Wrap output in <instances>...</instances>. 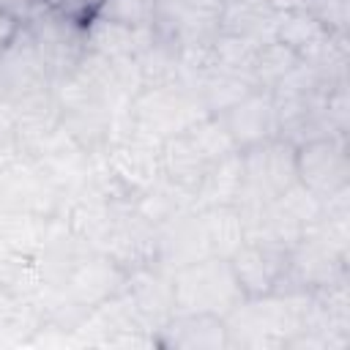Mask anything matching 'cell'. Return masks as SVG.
I'll return each mask as SVG.
<instances>
[{
    "instance_id": "7",
    "label": "cell",
    "mask_w": 350,
    "mask_h": 350,
    "mask_svg": "<svg viewBox=\"0 0 350 350\" xmlns=\"http://www.w3.org/2000/svg\"><path fill=\"white\" fill-rule=\"evenodd\" d=\"M159 159H161V175L170 186H175L178 191L194 197V191L200 189L211 161L208 156L200 150V145L194 142V137L186 131H178V134H170L161 139V150H159Z\"/></svg>"
},
{
    "instance_id": "3",
    "label": "cell",
    "mask_w": 350,
    "mask_h": 350,
    "mask_svg": "<svg viewBox=\"0 0 350 350\" xmlns=\"http://www.w3.org/2000/svg\"><path fill=\"white\" fill-rule=\"evenodd\" d=\"M208 112L202 109L197 90L180 79L139 88V93L134 98L137 129H142L159 139L178 134V131H186L189 126H194Z\"/></svg>"
},
{
    "instance_id": "16",
    "label": "cell",
    "mask_w": 350,
    "mask_h": 350,
    "mask_svg": "<svg viewBox=\"0 0 350 350\" xmlns=\"http://www.w3.org/2000/svg\"><path fill=\"white\" fill-rule=\"evenodd\" d=\"M298 8H304L328 36L345 38L350 27V0H301Z\"/></svg>"
},
{
    "instance_id": "14",
    "label": "cell",
    "mask_w": 350,
    "mask_h": 350,
    "mask_svg": "<svg viewBox=\"0 0 350 350\" xmlns=\"http://www.w3.org/2000/svg\"><path fill=\"white\" fill-rule=\"evenodd\" d=\"M304 57L290 49L287 44L276 41V38H268L257 46V55H254V66H252V77H254V85L257 88H265V90H273Z\"/></svg>"
},
{
    "instance_id": "6",
    "label": "cell",
    "mask_w": 350,
    "mask_h": 350,
    "mask_svg": "<svg viewBox=\"0 0 350 350\" xmlns=\"http://www.w3.org/2000/svg\"><path fill=\"white\" fill-rule=\"evenodd\" d=\"M227 134L232 137L238 150H246L252 145H260L265 139L279 137V115L273 93L265 88H254L246 98L232 104L227 112L219 115Z\"/></svg>"
},
{
    "instance_id": "17",
    "label": "cell",
    "mask_w": 350,
    "mask_h": 350,
    "mask_svg": "<svg viewBox=\"0 0 350 350\" xmlns=\"http://www.w3.org/2000/svg\"><path fill=\"white\" fill-rule=\"evenodd\" d=\"M41 8L57 14V16L68 19V22H77V25H82V27H85L88 19L93 16L85 0H41Z\"/></svg>"
},
{
    "instance_id": "18",
    "label": "cell",
    "mask_w": 350,
    "mask_h": 350,
    "mask_svg": "<svg viewBox=\"0 0 350 350\" xmlns=\"http://www.w3.org/2000/svg\"><path fill=\"white\" fill-rule=\"evenodd\" d=\"M0 11L14 16L19 25H27L41 11V0H0Z\"/></svg>"
},
{
    "instance_id": "5",
    "label": "cell",
    "mask_w": 350,
    "mask_h": 350,
    "mask_svg": "<svg viewBox=\"0 0 350 350\" xmlns=\"http://www.w3.org/2000/svg\"><path fill=\"white\" fill-rule=\"evenodd\" d=\"M287 262L290 252L262 238H246L230 257L232 273L246 298L276 293L287 276Z\"/></svg>"
},
{
    "instance_id": "11",
    "label": "cell",
    "mask_w": 350,
    "mask_h": 350,
    "mask_svg": "<svg viewBox=\"0 0 350 350\" xmlns=\"http://www.w3.org/2000/svg\"><path fill=\"white\" fill-rule=\"evenodd\" d=\"M276 16H279V11H273L262 0L224 3L221 14H219V33L241 36V38H252V41L262 44V41L273 38Z\"/></svg>"
},
{
    "instance_id": "10",
    "label": "cell",
    "mask_w": 350,
    "mask_h": 350,
    "mask_svg": "<svg viewBox=\"0 0 350 350\" xmlns=\"http://www.w3.org/2000/svg\"><path fill=\"white\" fill-rule=\"evenodd\" d=\"M197 227L208 257H232V252L246 241V230L241 221V213L235 205H216V208H200Z\"/></svg>"
},
{
    "instance_id": "12",
    "label": "cell",
    "mask_w": 350,
    "mask_h": 350,
    "mask_svg": "<svg viewBox=\"0 0 350 350\" xmlns=\"http://www.w3.org/2000/svg\"><path fill=\"white\" fill-rule=\"evenodd\" d=\"M243 172H241V150L230 153L219 161H213L194 191V211L200 208H216V205H235L241 194Z\"/></svg>"
},
{
    "instance_id": "20",
    "label": "cell",
    "mask_w": 350,
    "mask_h": 350,
    "mask_svg": "<svg viewBox=\"0 0 350 350\" xmlns=\"http://www.w3.org/2000/svg\"><path fill=\"white\" fill-rule=\"evenodd\" d=\"M265 5H271L273 11H287V8H298L301 0H262Z\"/></svg>"
},
{
    "instance_id": "19",
    "label": "cell",
    "mask_w": 350,
    "mask_h": 350,
    "mask_svg": "<svg viewBox=\"0 0 350 350\" xmlns=\"http://www.w3.org/2000/svg\"><path fill=\"white\" fill-rule=\"evenodd\" d=\"M25 25H19L14 16H8V14H3L0 11V52L3 49H8L11 44H14V38L19 36V30H22Z\"/></svg>"
},
{
    "instance_id": "8",
    "label": "cell",
    "mask_w": 350,
    "mask_h": 350,
    "mask_svg": "<svg viewBox=\"0 0 350 350\" xmlns=\"http://www.w3.org/2000/svg\"><path fill=\"white\" fill-rule=\"evenodd\" d=\"M161 345L164 347H180V350H219L230 347L227 342V325L219 314L205 312H189V314H172L161 328Z\"/></svg>"
},
{
    "instance_id": "15",
    "label": "cell",
    "mask_w": 350,
    "mask_h": 350,
    "mask_svg": "<svg viewBox=\"0 0 350 350\" xmlns=\"http://www.w3.org/2000/svg\"><path fill=\"white\" fill-rule=\"evenodd\" d=\"M93 16L131 27V30H145L153 22V5L150 0H101Z\"/></svg>"
},
{
    "instance_id": "22",
    "label": "cell",
    "mask_w": 350,
    "mask_h": 350,
    "mask_svg": "<svg viewBox=\"0 0 350 350\" xmlns=\"http://www.w3.org/2000/svg\"><path fill=\"white\" fill-rule=\"evenodd\" d=\"M219 3H221V5H224V3H235V0H219Z\"/></svg>"
},
{
    "instance_id": "9",
    "label": "cell",
    "mask_w": 350,
    "mask_h": 350,
    "mask_svg": "<svg viewBox=\"0 0 350 350\" xmlns=\"http://www.w3.org/2000/svg\"><path fill=\"white\" fill-rule=\"evenodd\" d=\"M153 41V27L131 30L98 16H90L85 25V52L109 57V60H131Z\"/></svg>"
},
{
    "instance_id": "21",
    "label": "cell",
    "mask_w": 350,
    "mask_h": 350,
    "mask_svg": "<svg viewBox=\"0 0 350 350\" xmlns=\"http://www.w3.org/2000/svg\"><path fill=\"white\" fill-rule=\"evenodd\" d=\"M85 3H88V8H90V14H93V11H96V5H98L101 0H85Z\"/></svg>"
},
{
    "instance_id": "1",
    "label": "cell",
    "mask_w": 350,
    "mask_h": 350,
    "mask_svg": "<svg viewBox=\"0 0 350 350\" xmlns=\"http://www.w3.org/2000/svg\"><path fill=\"white\" fill-rule=\"evenodd\" d=\"M243 298L227 257H200L172 268V314L205 312L227 317Z\"/></svg>"
},
{
    "instance_id": "13",
    "label": "cell",
    "mask_w": 350,
    "mask_h": 350,
    "mask_svg": "<svg viewBox=\"0 0 350 350\" xmlns=\"http://www.w3.org/2000/svg\"><path fill=\"white\" fill-rule=\"evenodd\" d=\"M273 38L287 44L290 49H295L304 60H312L325 49V44L334 36H328L304 8H287V11H279V16H276Z\"/></svg>"
},
{
    "instance_id": "4",
    "label": "cell",
    "mask_w": 350,
    "mask_h": 350,
    "mask_svg": "<svg viewBox=\"0 0 350 350\" xmlns=\"http://www.w3.org/2000/svg\"><path fill=\"white\" fill-rule=\"evenodd\" d=\"M345 134H325L295 145V178L320 200L347 191Z\"/></svg>"
},
{
    "instance_id": "2",
    "label": "cell",
    "mask_w": 350,
    "mask_h": 350,
    "mask_svg": "<svg viewBox=\"0 0 350 350\" xmlns=\"http://www.w3.org/2000/svg\"><path fill=\"white\" fill-rule=\"evenodd\" d=\"M241 194H238V213H254L268 208L290 183H295V145L284 137L265 139L241 150Z\"/></svg>"
}]
</instances>
